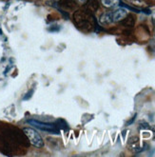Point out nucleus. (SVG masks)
Returning <instances> with one entry per match:
<instances>
[{
  "label": "nucleus",
  "instance_id": "nucleus-1",
  "mask_svg": "<svg viewBox=\"0 0 155 157\" xmlns=\"http://www.w3.org/2000/svg\"><path fill=\"white\" fill-rule=\"evenodd\" d=\"M27 122L34 128H37L43 132H50L52 134H58L61 128H64V130H65V128H68L67 123L64 121L63 119H58L56 122H52V123L42 122V121L35 120V119H29V120H27Z\"/></svg>",
  "mask_w": 155,
  "mask_h": 157
},
{
  "label": "nucleus",
  "instance_id": "nucleus-2",
  "mask_svg": "<svg viewBox=\"0 0 155 157\" xmlns=\"http://www.w3.org/2000/svg\"><path fill=\"white\" fill-rule=\"evenodd\" d=\"M23 132L25 133L26 137L28 138L30 143L35 147H44V141L42 139L41 135L36 132L34 128H23Z\"/></svg>",
  "mask_w": 155,
  "mask_h": 157
},
{
  "label": "nucleus",
  "instance_id": "nucleus-3",
  "mask_svg": "<svg viewBox=\"0 0 155 157\" xmlns=\"http://www.w3.org/2000/svg\"><path fill=\"white\" fill-rule=\"evenodd\" d=\"M127 13L125 9L121 8V9H118L115 12L112 13V19L113 22H118V21H121L123 19H125V17L127 16Z\"/></svg>",
  "mask_w": 155,
  "mask_h": 157
},
{
  "label": "nucleus",
  "instance_id": "nucleus-4",
  "mask_svg": "<svg viewBox=\"0 0 155 157\" xmlns=\"http://www.w3.org/2000/svg\"><path fill=\"white\" fill-rule=\"evenodd\" d=\"M99 21L103 25H109L111 23H112L113 22L112 13H103L101 16H100Z\"/></svg>",
  "mask_w": 155,
  "mask_h": 157
},
{
  "label": "nucleus",
  "instance_id": "nucleus-5",
  "mask_svg": "<svg viewBox=\"0 0 155 157\" xmlns=\"http://www.w3.org/2000/svg\"><path fill=\"white\" fill-rule=\"evenodd\" d=\"M120 0H101V3L106 8H112L120 5Z\"/></svg>",
  "mask_w": 155,
  "mask_h": 157
},
{
  "label": "nucleus",
  "instance_id": "nucleus-6",
  "mask_svg": "<svg viewBox=\"0 0 155 157\" xmlns=\"http://www.w3.org/2000/svg\"><path fill=\"white\" fill-rule=\"evenodd\" d=\"M33 92H34V89H31L27 94L24 95V97H23V100L24 101H26V100H29V99H31V97H32V95H33Z\"/></svg>",
  "mask_w": 155,
  "mask_h": 157
},
{
  "label": "nucleus",
  "instance_id": "nucleus-7",
  "mask_svg": "<svg viewBox=\"0 0 155 157\" xmlns=\"http://www.w3.org/2000/svg\"><path fill=\"white\" fill-rule=\"evenodd\" d=\"M77 1H79V2H81V3H84V2L87 1V0H77Z\"/></svg>",
  "mask_w": 155,
  "mask_h": 157
},
{
  "label": "nucleus",
  "instance_id": "nucleus-8",
  "mask_svg": "<svg viewBox=\"0 0 155 157\" xmlns=\"http://www.w3.org/2000/svg\"><path fill=\"white\" fill-rule=\"evenodd\" d=\"M153 20H154V23H155V15H154V17H153Z\"/></svg>",
  "mask_w": 155,
  "mask_h": 157
}]
</instances>
